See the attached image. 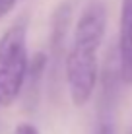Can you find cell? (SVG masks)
I'll return each instance as SVG.
<instances>
[{"instance_id": "cell-2", "label": "cell", "mask_w": 132, "mask_h": 134, "mask_svg": "<svg viewBox=\"0 0 132 134\" xmlns=\"http://www.w3.org/2000/svg\"><path fill=\"white\" fill-rule=\"evenodd\" d=\"M27 66V18H21L0 37V107H12L21 97Z\"/></svg>"}, {"instance_id": "cell-8", "label": "cell", "mask_w": 132, "mask_h": 134, "mask_svg": "<svg viewBox=\"0 0 132 134\" xmlns=\"http://www.w3.org/2000/svg\"><path fill=\"white\" fill-rule=\"evenodd\" d=\"M16 4H18V0H0V20H2L4 16H8V14L14 10Z\"/></svg>"}, {"instance_id": "cell-3", "label": "cell", "mask_w": 132, "mask_h": 134, "mask_svg": "<svg viewBox=\"0 0 132 134\" xmlns=\"http://www.w3.org/2000/svg\"><path fill=\"white\" fill-rule=\"evenodd\" d=\"M72 21V6L68 2H60L53 12L51 18V35H49V78L56 84L64 70V57H66V39Z\"/></svg>"}, {"instance_id": "cell-1", "label": "cell", "mask_w": 132, "mask_h": 134, "mask_svg": "<svg viewBox=\"0 0 132 134\" xmlns=\"http://www.w3.org/2000/svg\"><path fill=\"white\" fill-rule=\"evenodd\" d=\"M107 29V8L103 2H89L74 27L72 45L64 57V76L70 99L84 107L93 97L99 80L97 51Z\"/></svg>"}, {"instance_id": "cell-4", "label": "cell", "mask_w": 132, "mask_h": 134, "mask_svg": "<svg viewBox=\"0 0 132 134\" xmlns=\"http://www.w3.org/2000/svg\"><path fill=\"white\" fill-rule=\"evenodd\" d=\"M49 72V58L47 53H35L29 58V66H27V76L24 82V103L25 109H33L39 101V93H41V82L45 80Z\"/></svg>"}, {"instance_id": "cell-6", "label": "cell", "mask_w": 132, "mask_h": 134, "mask_svg": "<svg viewBox=\"0 0 132 134\" xmlns=\"http://www.w3.org/2000/svg\"><path fill=\"white\" fill-rule=\"evenodd\" d=\"M95 134H115V126H113V119H97V128Z\"/></svg>"}, {"instance_id": "cell-7", "label": "cell", "mask_w": 132, "mask_h": 134, "mask_svg": "<svg viewBox=\"0 0 132 134\" xmlns=\"http://www.w3.org/2000/svg\"><path fill=\"white\" fill-rule=\"evenodd\" d=\"M12 134H41L37 126H33L31 122H20L16 128H14Z\"/></svg>"}, {"instance_id": "cell-9", "label": "cell", "mask_w": 132, "mask_h": 134, "mask_svg": "<svg viewBox=\"0 0 132 134\" xmlns=\"http://www.w3.org/2000/svg\"><path fill=\"white\" fill-rule=\"evenodd\" d=\"M128 134H132V126H130V130H128Z\"/></svg>"}, {"instance_id": "cell-5", "label": "cell", "mask_w": 132, "mask_h": 134, "mask_svg": "<svg viewBox=\"0 0 132 134\" xmlns=\"http://www.w3.org/2000/svg\"><path fill=\"white\" fill-rule=\"evenodd\" d=\"M119 29L132 31V0H122L120 4V25Z\"/></svg>"}]
</instances>
